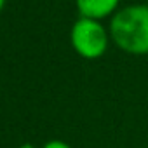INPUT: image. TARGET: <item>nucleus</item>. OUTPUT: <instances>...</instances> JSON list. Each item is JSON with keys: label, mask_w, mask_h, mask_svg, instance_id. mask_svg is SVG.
Returning a JSON list of instances; mask_svg holds the SVG:
<instances>
[{"label": "nucleus", "mask_w": 148, "mask_h": 148, "mask_svg": "<svg viewBox=\"0 0 148 148\" xmlns=\"http://www.w3.org/2000/svg\"><path fill=\"white\" fill-rule=\"evenodd\" d=\"M80 18H89L101 21L105 18H112L120 7V0H75Z\"/></svg>", "instance_id": "7ed1b4c3"}, {"label": "nucleus", "mask_w": 148, "mask_h": 148, "mask_svg": "<svg viewBox=\"0 0 148 148\" xmlns=\"http://www.w3.org/2000/svg\"><path fill=\"white\" fill-rule=\"evenodd\" d=\"M110 38L113 44L132 56L148 54V5L131 4L120 7L110 19Z\"/></svg>", "instance_id": "f257e3e1"}, {"label": "nucleus", "mask_w": 148, "mask_h": 148, "mask_svg": "<svg viewBox=\"0 0 148 148\" xmlns=\"http://www.w3.org/2000/svg\"><path fill=\"white\" fill-rule=\"evenodd\" d=\"M18 148H35V146L30 145V143H25V145H21V146H18Z\"/></svg>", "instance_id": "39448f33"}, {"label": "nucleus", "mask_w": 148, "mask_h": 148, "mask_svg": "<svg viewBox=\"0 0 148 148\" xmlns=\"http://www.w3.org/2000/svg\"><path fill=\"white\" fill-rule=\"evenodd\" d=\"M145 4H146V5H148V0H145Z\"/></svg>", "instance_id": "0eeeda50"}, {"label": "nucleus", "mask_w": 148, "mask_h": 148, "mask_svg": "<svg viewBox=\"0 0 148 148\" xmlns=\"http://www.w3.org/2000/svg\"><path fill=\"white\" fill-rule=\"evenodd\" d=\"M4 4H5V0H0V11L4 9Z\"/></svg>", "instance_id": "423d86ee"}, {"label": "nucleus", "mask_w": 148, "mask_h": 148, "mask_svg": "<svg viewBox=\"0 0 148 148\" xmlns=\"http://www.w3.org/2000/svg\"><path fill=\"white\" fill-rule=\"evenodd\" d=\"M42 148H71L68 143H64V141H61V139H51V141H47Z\"/></svg>", "instance_id": "20e7f679"}, {"label": "nucleus", "mask_w": 148, "mask_h": 148, "mask_svg": "<svg viewBox=\"0 0 148 148\" xmlns=\"http://www.w3.org/2000/svg\"><path fill=\"white\" fill-rule=\"evenodd\" d=\"M71 47L84 59L101 58L110 44V32L101 25V21L79 18L70 32Z\"/></svg>", "instance_id": "f03ea898"}]
</instances>
